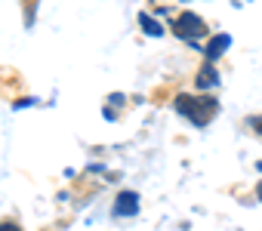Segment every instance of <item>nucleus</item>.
<instances>
[{"mask_svg":"<svg viewBox=\"0 0 262 231\" xmlns=\"http://www.w3.org/2000/svg\"><path fill=\"white\" fill-rule=\"evenodd\" d=\"M0 231H22L16 222H0Z\"/></svg>","mask_w":262,"mask_h":231,"instance_id":"nucleus-8","label":"nucleus"},{"mask_svg":"<svg viewBox=\"0 0 262 231\" xmlns=\"http://www.w3.org/2000/svg\"><path fill=\"white\" fill-rule=\"evenodd\" d=\"M256 197H259V200H262V182H259V188H256Z\"/></svg>","mask_w":262,"mask_h":231,"instance_id":"nucleus-9","label":"nucleus"},{"mask_svg":"<svg viewBox=\"0 0 262 231\" xmlns=\"http://www.w3.org/2000/svg\"><path fill=\"white\" fill-rule=\"evenodd\" d=\"M173 108L182 114L185 121H191L198 130H204L216 118V114H219V102L213 96H188V93H182V96H176Z\"/></svg>","mask_w":262,"mask_h":231,"instance_id":"nucleus-1","label":"nucleus"},{"mask_svg":"<svg viewBox=\"0 0 262 231\" xmlns=\"http://www.w3.org/2000/svg\"><path fill=\"white\" fill-rule=\"evenodd\" d=\"M111 213H114L117 219L136 216V213H139V194H136V191H120L117 200H114V206H111Z\"/></svg>","mask_w":262,"mask_h":231,"instance_id":"nucleus-3","label":"nucleus"},{"mask_svg":"<svg viewBox=\"0 0 262 231\" xmlns=\"http://www.w3.org/2000/svg\"><path fill=\"white\" fill-rule=\"evenodd\" d=\"M198 89H210V86H216L219 83V71H216V65L213 62H204L201 65V71H198Z\"/></svg>","mask_w":262,"mask_h":231,"instance_id":"nucleus-5","label":"nucleus"},{"mask_svg":"<svg viewBox=\"0 0 262 231\" xmlns=\"http://www.w3.org/2000/svg\"><path fill=\"white\" fill-rule=\"evenodd\" d=\"M228 47H231V34L219 31V34H216V37H213V40L204 47V56H207V62H216V59H219V56H222Z\"/></svg>","mask_w":262,"mask_h":231,"instance_id":"nucleus-4","label":"nucleus"},{"mask_svg":"<svg viewBox=\"0 0 262 231\" xmlns=\"http://www.w3.org/2000/svg\"><path fill=\"white\" fill-rule=\"evenodd\" d=\"M173 34L179 37V40H188V43H198L204 34H207V22L198 16V13H191V10H185V13H179V19L173 22Z\"/></svg>","mask_w":262,"mask_h":231,"instance_id":"nucleus-2","label":"nucleus"},{"mask_svg":"<svg viewBox=\"0 0 262 231\" xmlns=\"http://www.w3.org/2000/svg\"><path fill=\"white\" fill-rule=\"evenodd\" d=\"M139 25H142V31H145L148 37H161V34H164V28H161L148 13H139Z\"/></svg>","mask_w":262,"mask_h":231,"instance_id":"nucleus-6","label":"nucleus"},{"mask_svg":"<svg viewBox=\"0 0 262 231\" xmlns=\"http://www.w3.org/2000/svg\"><path fill=\"white\" fill-rule=\"evenodd\" d=\"M247 124L253 127V133H256V136H262V118H250Z\"/></svg>","mask_w":262,"mask_h":231,"instance_id":"nucleus-7","label":"nucleus"}]
</instances>
